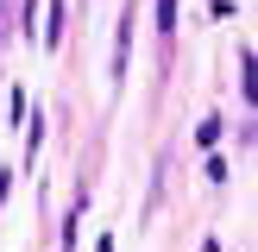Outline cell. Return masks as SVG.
<instances>
[{
	"instance_id": "cell-1",
	"label": "cell",
	"mask_w": 258,
	"mask_h": 252,
	"mask_svg": "<svg viewBox=\"0 0 258 252\" xmlns=\"http://www.w3.org/2000/svg\"><path fill=\"white\" fill-rule=\"evenodd\" d=\"M158 25H164V32L176 25V0H158Z\"/></svg>"
}]
</instances>
